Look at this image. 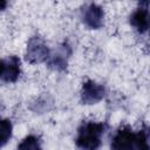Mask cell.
<instances>
[{"label": "cell", "instance_id": "3", "mask_svg": "<svg viewBox=\"0 0 150 150\" xmlns=\"http://www.w3.org/2000/svg\"><path fill=\"white\" fill-rule=\"evenodd\" d=\"M49 48L45 43V41L39 36H33L29 39L27 45L26 59L30 63H40L47 61L49 57Z\"/></svg>", "mask_w": 150, "mask_h": 150}, {"label": "cell", "instance_id": "8", "mask_svg": "<svg viewBox=\"0 0 150 150\" xmlns=\"http://www.w3.org/2000/svg\"><path fill=\"white\" fill-rule=\"evenodd\" d=\"M69 54H70V50H69L68 46L63 45L57 50L49 54L47 63L49 67H52L56 70H63L67 67V59H68Z\"/></svg>", "mask_w": 150, "mask_h": 150}, {"label": "cell", "instance_id": "11", "mask_svg": "<svg viewBox=\"0 0 150 150\" xmlns=\"http://www.w3.org/2000/svg\"><path fill=\"white\" fill-rule=\"evenodd\" d=\"M6 6H7V2H6V1H0V12H1Z\"/></svg>", "mask_w": 150, "mask_h": 150}, {"label": "cell", "instance_id": "6", "mask_svg": "<svg viewBox=\"0 0 150 150\" xmlns=\"http://www.w3.org/2000/svg\"><path fill=\"white\" fill-rule=\"evenodd\" d=\"M103 18H104L103 9L101 6L96 4H89L83 9L82 19H83V22L89 28H93V29L101 28L103 25Z\"/></svg>", "mask_w": 150, "mask_h": 150}, {"label": "cell", "instance_id": "7", "mask_svg": "<svg viewBox=\"0 0 150 150\" xmlns=\"http://www.w3.org/2000/svg\"><path fill=\"white\" fill-rule=\"evenodd\" d=\"M149 1H144L131 14L130 23L141 33H146L149 28Z\"/></svg>", "mask_w": 150, "mask_h": 150}, {"label": "cell", "instance_id": "4", "mask_svg": "<svg viewBox=\"0 0 150 150\" xmlns=\"http://www.w3.org/2000/svg\"><path fill=\"white\" fill-rule=\"evenodd\" d=\"M20 76V60L16 56L0 59V80L4 82H15Z\"/></svg>", "mask_w": 150, "mask_h": 150}, {"label": "cell", "instance_id": "1", "mask_svg": "<svg viewBox=\"0 0 150 150\" xmlns=\"http://www.w3.org/2000/svg\"><path fill=\"white\" fill-rule=\"evenodd\" d=\"M148 130L132 131L128 125L118 129L111 142V150H149Z\"/></svg>", "mask_w": 150, "mask_h": 150}, {"label": "cell", "instance_id": "9", "mask_svg": "<svg viewBox=\"0 0 150 150\" xmlns=\"http://www.w3.org/2000/svg\"><path fill=\"white\" fill-rule=\"evenodd\" d=\"M16 150H42V148L39 142V138L33 135H29L21 141Z\"/></svg>", "mask_w": 150, "mask_h": 150}, {"label": "cell", "instance_id": "5", "mask_svg": "<svg viewBox=\"0 0 150 150\" xmlns=\"http://www.w3.org/2000/svg\"><path fill=\"white\" fill-rule=\"evenodd\" d=\"M105 94V89L102 84H98L91 80L87 81L82 86L81 100L84 104H95L100 102Z\"/></svg>", "mask_w": 150, "mask_h": 150}, {"label": "cell", "instance_id": "10", "mask_svg": "<svg viewBox=\"0 0 150 150\" xmlns=\"http://www.w3.org/2000/svg\"><path fill=\"white\" fill-rule=\"evenodd\" d=\"M12 136V123L9 120H0V148L4 146Z\"/></svg>", "mask_w": 150, "mask_h": 150}, {"label": "cell", "instance_id": "2", "mask_svg": "<svg viewBox=\"0 0 150 150\" xmlns=\"http://www.w3.org/2000/svg\"><path fill=\"white\" fill-rule=\"evenodd\" d=\"M105 125L100 122H86L77 130L76 144L84 150H96L101 144V138Z\"/></svg>", "mask_w": 150, "mask_h": 150}]
</instances>
